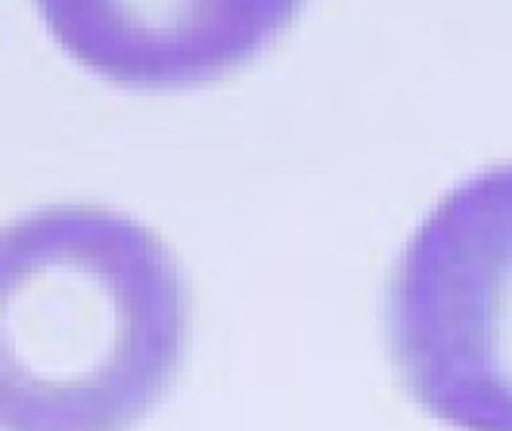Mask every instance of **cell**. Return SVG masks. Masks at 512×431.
I'll return each instance as SVG.
<instances>
[{"label": "cell", "instance_id": "obj_2", "mask_svg": "<svg viewBox=\"0 0 512 431\" xmlns=\"http://www.w3.org/2000/svg\"><path fill=\"white\" fill-rule=\"evenodd\" d=\"M407 394L457 431H512V165L450 190L407 239L385 292Z\"/></svg>", "mask_w": 512, "mask_h": 431}, {"label": "cell", "instance_id": "obj_3", "mask_svg": "<svg viewBox=\"0 0 512 431\" xmlns=\"http://www.w3.org/2000/svg\"><path fill=\"white\" fill-rule=\"evenodd\" d=\"M295 7L252 4H50V32L81 63L128 84L215 78L277 38Z\"/></svg>", "mask_w": 512, "mask_h": 431}, {"label": "cell", "instance_id": "obj_1", "mask_svg": "<svg viewBox=\"0 0 512 431\" xmlns=\"http://www.w3.org/2000/svg\"><path fill=\"white\" fill-rule=\"evenodd\" d=\"M187 348V276L149 227L47 205L0 230V431H131Z\"/></svg>", "mask_w": 512, "mask_h": 431}]
</instances>
